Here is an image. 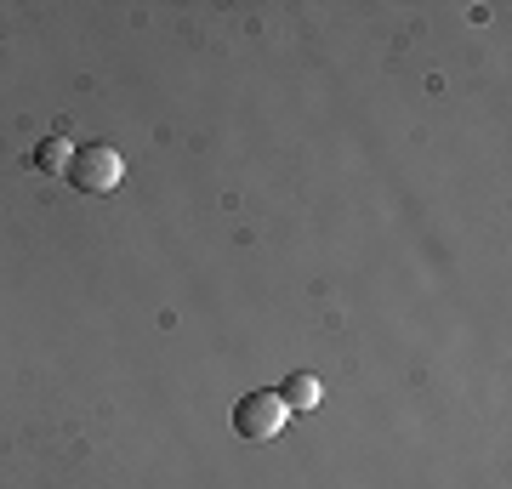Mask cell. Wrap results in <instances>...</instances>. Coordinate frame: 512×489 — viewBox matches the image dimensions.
Instances as JSON below:
<instances>
[{"instance_id":"obj_1","label":"cell","mask_w":512,"mask_h":489,"mask_svg":"<svg viewBox=\"0 0 512 489\" xmlns=\"http://www.w3.org/2000/svg\"><path fill=\"white\" fill-rule=\"evenodd\" d=\"M285 399H279L274 387H256V393H245V399L234 404V433L245 438V444H274L279 433H285Z\"/></svg>"},{"instance_id":"obj_2","label":"cell","mask_w":512,"mask_h":489,"mask_svg":"<svg viewBox=\"0 0 512 489\" xmlns=\"http://www.w3.org/2000/svg\"><path fill=\"white\" fill-rule=\"evenodd\" d=\"M120 177H126V160H120V148H109V143L74 148L69 182L80 188V194H114V188H120Z\"/></svg>"},{"instance_id":"obj_3","label":"cell","mask_w":512,"mask_h":489,"mask_svg":"<svg viewBox=\"0 0 512 489\" xmlns=\"http://www.w3.org/2000/svg\"><path fill=\"white\" fill-rule=\"evenodd\" d=\"M274 393L285 399V410H319V399H325V381L308 376V370H296V376L279 381Z\"/></svg>"},{"instance_id":"obj_4","label":"cell","mask_w":512,"mask_h":489,"mask_svg":"<svg viewBox=\"0 0 512 489\" xmlns=\"http://www.w3.org/2000/svg\"><path fill=\"white\" fill-rule=\"evenodd\" d=\"M69 160H74V143L63 131H52V137L35 143V171H46V177H69Z\"/></svg>"}]
</instances>
